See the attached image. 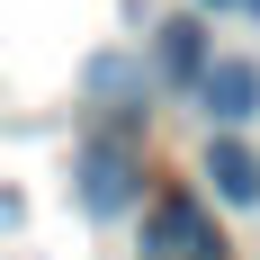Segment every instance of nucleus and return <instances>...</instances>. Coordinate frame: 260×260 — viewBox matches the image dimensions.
I'll return each instance as SVG.
<instances>
[{
	"label": "nucleus",
	"mask_w": 260,
	"mask_h": 260,
	"mask_svg": "<svg viewBox=\"0 0 260 260\" xmlns=\"http://www.w3.org/2000/svg\"><path fill=\"white\" fill-rule=\"evenodd\" d=\"M161 63H171V72H198V63H207V54H198V27H161Z\"/></svg>",
	"instance_id": "obj_5"
},
{
	"label": "nucleus",
	"mask_w": 260,
	"mask_h": 260,
	"mask_svg": "<svg viewBox=\"0 0 260 260\" xmlns=\"http://www.w3.org/2000/svg\"><path fill=\"white\" fill-rule=\"evenodd\" d=\"M144 251H153V260H224V242H215V215L198 207V198H161Z\"/></svg>",
	"instance_id": "obj_1"
},
{
	"label": "nucleus",
	"mask_w": 260,
	"mask_h": 260,
	"mask_svg": "<svg viewBox=\"0 0 260 260\" xmlns=\"http://www.w3.org/2000/svg\"><path fill=\"white\" fill-rule=\"evenodd\" d=\"M207 180H215L224 207H260V161L242 153L234 135H215V144H207Z\"/></svg>",
	"instance_id": "obj_4"
},
{
	"label": "nucleus",
	"mask_w": 260,
	"mask_h": 260,
	"mask_svg": "<svg viewBox=\"0 0 260 260\" xmlns=\"http://www.w3.org/2000/svg\"><path fill=\"white\" fill-rule=\"evenodd\" d=\"M126 198H135V153L126 144H90L81 153V207L90 215H126Z\"/></svg>",
	"instance_id": "obj_2"
},
{
	"label": "nucleus",
	"mask_w": 260,
	"mask_h": 260,
	"mask_svg": "<svg viewBox=\"0 0 260 260\" xmlns=\"http://www.w3.org/2000/svg\"><path fill=\"white\" fill-rule=\"evenodd\" d=\"M198 99H207L215 126L260 117V63H198Z\"/></svg>",
	"instance_id": "obj_3"
},
{
	"label": "nucleus",
	"mask_w": 260,
	"mask_h": 260,
	"mask_svg": "<svg viewBox=\"0 0 260 260\" xmlns=\"http://www.w3.org/2000/svg\"><path fill=\"white\" fill-rule=\"evenodd\" d=\"M207 9H242V0H207Z\"/></svg>",
	"instance_id": "obj_6"
},
{
	"label": "nucleus",
	"mask_w": 260,
	"mask_h": 260,
	"mask_svg": "<svg viewBox=\"0 0 260 260\" xmlns=\"http://www.w3.org/2000/svg\"><path fill=\"white\" fill-rule=\"evenodd\" d=\"M242 9H260V0H242Z\"/></svg>",
	"instance_id": "obj_7"
}]
</instances>
